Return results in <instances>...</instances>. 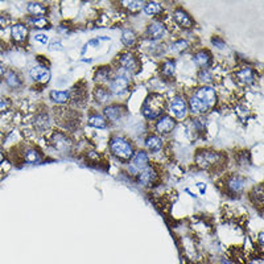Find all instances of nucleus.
Returning <instances> with one entry per match:
<instances>
[{"mask_svg":"<svg viewBox=\"0 0 264 264\" xmlns=\"http://www.w3.org/2000/svg\"><path fill=\"white\" fill-rule=\"evenodd\" d=\"M217 103L216 90L210 86H202L190 97V110L195 114H205Z\"/></svg>","mask_w":264,"mask_h":264,"instance_id":"f257e3e1","label":"nucleus"},{"mask_svg":"<svg viewBox=\"0 0 264 264\" xmlns=\"http://www.w3.org/2000/svg\"><path fill=\"white\" fill-rule=\"evenodd\" d=\"M165 110V98L161 94H151L143 105V115L147 119H156Z\"/></svg>","mask_w":264,"mask_h":264,"instance_id":"f03ea898","label":"nucleus"},{"mask_svg":"<svg viewBox=\"0 0 264 264\" xmlns=\"http://www.w3.org/2000/svg\"><path fill=\"white\" fill-rule=\"evenodd\" d=\"M110 151L120 161H128L134 156V148L131 143L120 136H113L110 140Z\"/></svg>","mask_w":264,"mask_h":264,"instance_id":"7ed1b4c3","label":"nucleus"},{"mask_svg":"<svg viewBox=\"0 0 264 264\" xmlns=\"http://www.w3.org/2000/svg\"><path fill=\"white\" fill-rule=\"evenodd\" d=\"M195 161L199 168L210 171L222 164V154L211 150H199L195 154Z\"/></svg>","mask_w":264,"mask_h":264,"instance_id":"20e7f679","label":"nucleus"},{"mask_svg":"<svg viewBox=\"0 0 264 264\" xmlns=\"http://www.w3.org/2000/svg\"><path fill=\"white\" fill-rule=\"evenodd\" d=\"M128 86H130V75L127 72L120 69L110 81L109 90H110V93L115 94V95H120V94L126 93Z\"/></svg>","mask_w":264,"mask_h":264,"instance_id":"39448f33","label":"nucleus"},{"mask_svg":"<svg viewBox=\"0 0 264 264\" xmlns=\"http://www.w3.org/2000/svg\"><path fill=\"white\" fill-rule=\"evenodd\" d=\"M147 164H148V153L146 151H138L131 157V161L128 164V172L131 175H138L147 167Z\"/></svg>","mask_w":264,"mask_h":264,"instance_id":"423d86ee","label":"nucleus"},{"mask_svg":"<svg viewBox=\"0 0 264 264\" xmlns=\"http://www.w3.org/2000/svg\"><path fill=\"white\" fill-rule=\"evenodd\" d=\"M118 62L120 69L130 73V72H138L139 70V60L132 52H123L118 57Z\"/></svg>","mask_w":264,"mask_h":264,"instance_id":"0eeeda50","label":"nucleus"},{"mask_svg":"<svg viewBox=\"0 0 264 264\" xmlns=\"http://www.w3.org/2000/svg\"><path fill=\"white\" fill-rule=\"evenodd\" d=\"M11 40L15 44H25L28 40L29 29L24 23H16V24L11 25Z\"/></svg>","mask_w":264,"mask_h":264,"instance_id":"6e6552de","label":"nucleus"},{"mask_svg":"<svg viewBox=\"0 0 264 264\" xmlns=\"http://www.w3.org/2000/svg\"><path fill=\"white\" fill-rule=\"evenodd\" d=\"M158 173L153 167L147 165L140 173H139V184L144 188H152L154 184L157 183Z\"/></svg>","mask_w":264,"mask_h":264,"instance_id":"1a4fd4ad","label":"nucleus"},{"mask_svg":"<svg viewBox=\"0 0 264 264\" xmlns=\"http://www.w3.org/2000/svg\"><path fill=\"white\" fill-rule=\"evenodd\" d=\"M244 185H246V180L239 175H231L226 179V190L232 195L240 194L243 191Z\"/></svg>","mask_w":264,"mask_h":264,"instance_id":"9d476101","label":"nucleus"},{"mask_svg":"<svg viewBox=\"0 0 264 264\" xmlns=\"http://www.w3.org/2000/svg\"><path fill=\"white\" fill-rule=\"evenodd\" d=\"M169 109H171L172 114L175 115L177 119H184L187 116V102L184 101V98L180 97V95H176L175 98H172L171 103H169Z\"/></svg>","mask_w":264,"mask_h":264,"instance_id":"9b49d317","label":"nucleus"},{"mask_svg":"<svg viewBox=\"0 0 264 264\" xmlns=\"http://www.w3.org/2000/svg\"><path fill=\"white\" fill-rule=\"evenodd\" d=\"M165 32H167V28L164 27L161 21H153L147 27L146 36L152 41H158L165 36Z\"/></svg>","mask_w":264,"mask_h":264,"instance_id":"f8f14e48","label":"nucleus"},{"mask_svg":"<svg viewBox=\"0 0 264 264\" xmlns=\"http://www.w3.org/2000/svg\"><path fill=\"white\" fill-rule=\"evenodd\" d=\"M49 140L56 151H68L72 147V140L61 132H53Z\"/></svg>","mask_w":264,"mask_h":264,"instance_id":"ddd939ff","label":"nucleus"},{"mask_svg":"<svg viewBox=\"0 0 264 264\" xmlns=\"http://www.w3.org/2000/svg\"><path fill=\"white\" fill-rule=\"evenodd\" d=\"M21 160L27 164H38L42 160V153L36 147H25L23 153L20 154Z\"/></svg>","mask_w":264,"mask_h":264,"instance_id":"4468645a","label":"nucleus"},{"mask_svg":"<svg viewBox=\"0 0 264 264\" xmlns=\"http://www.w3.org/2000/svg\"><path fill=\"white\" fill-rule=\"evenodd\" d=\"M106 119H109L111 122H118L126 114V109L122 105H111L105 107L103 110Z\"/></svg>","mask_w":264,"mask_h":264,"instance_id":"2eb2a0df","label":"nucleus"},{"mask_svg":"<svg viewBox=\"0 0 264 264\" xmlns=\"http://www.w3.org/2000/svg\"><path fill=\"white\" fill-rule=\"evenodd\" d=\"M3 81H4L5 85L8 86L11 90H17L23 86V77L20 75V73H17L15 70H7V72H4Z\"/></svg>","mask_w":264,"mask_h":264,"instance_id":"dca6fc26","label":"nucleus"},{"mask_svg":"<svg viewBox=\"0 0 264 264\" xmlns=\"http://www.w3.org/2000/svg\"><path fill=\"white\" fill-rule=\"evenodd\" d=\"M29 75L33 81L38 82V83H48L50 79V72L42 65L33 66L32 69L29 70Z\"/></svg>","mask_w":264,"mask_h":264,"instance_id":"f3484780","label":"nucleus"},{"mask_svg":"<svg viewBox=\"0 0 264 264\" xmlns=\"http://www.w3.org/2000/svg\"><path fill=\"white\" fill-rule=\"evenodd\" d=\"M175 127V119L172 116H163V118L158 119L157 123H156V132H158L160 135H167L172 132Z\"/></svg>","mask_w":264,"mask_h":264,"instance_id":"a211bd4d","label":"nucleus"},{"mask_svg":"<svg viewBox=\"0 0 264 264\" xmlns=\"http://www.w3.org/2000/svg\"><path fill=\"white\" fill-rule=\"evenodd\" d=\"M173 19L180 27H183V28H191L193 27V19L189 16V13L187 11H184L183 8H176L175 12H173Z\"/></svg>","mask_w":264,"mask_h":264,"instance_id":"6ab92c4d","label":"nucleus"},{"mask_svg":"<svg viewBox=\"0 0 264 264\" xmlns=\"http://www.w3.org/2000/svg\"><path fill=\"white\" fill-rule=\"evenodd\" d=\"M193 61H194V64L201 66V69L206 70L207 68L211 65V62H213V57H211V54L207 52V50H199V52H197L194 54Z\"/></svg>","mask_w":264,"mask_h":264,"instance_id":"aec40b11","label":"nucleus"},{"mask_svg":"<svg viewBox=\"0 0 264 264\" xmlns=\"http://www.w3.org/2000/svg\"><path fill=\"white\" fill-rule=\"evenodd\" d=\"M33 126L38 131L48 130L50 127V116L46 113H40L33 118Z\"/></svg>","mask_w":264,"mask_h":264,"instance_id":"412c9836","label":"nucleus"},{"mask_svg":"<svg viewBox=\"0 0 264 264\" xmlns=\"http://www.w3.org/2000/svg\"><path fill=\"white\" fill-rule=\"evenodd\" d=\"M27 12L29 13V16L44 17L46 15V12H48V9H46V7L44 4L33 1V3H28V5H27Z\"/></svg>","mask_w":264,"mask_h":264,"instance_id":"4be33fe9","label":"nucleus"},{"mask_svg":"<svg viewBox=\"0 0 264 264\" xmlns=\"http://www.w3.org/2000/svg\"><path fill=\"white\" fill-rule=\"evenodd\" d=\"M236 78L240 83H244V85H252L254 81H255V73L254 70L250 69V68H243L240 69L238 73H236Z\"/></svg>","mask_w":264,"mask_h":264,"instance_id":"5701e85b","label":"nucleus"},{"mask_svg":"<svg viewBox=\"0 0 264 264\" xmlns=\"http://www.w3.org/2000/svg\"><path fill=\"white\" fill-rule=\"evenodd\" d=\"M144 144H146V148L150 152H158V151L163 148V140H161V138L156 136V135L147 136Z\"/></svg>","mask_w":264,"mask_h":264,"instance_id":"b1692460","label":"nucleus"},{"mask_svg":"<svg viewBox=\"0 0 264 264\" xmlns=\"http://www.w3.org/2000/svg\"><path fill=\"white\" fill-rule=\"evenodd\" d=\"M110 90H107L106 87H103L102 85L97 86L95 90H94V99L101 103V105H105L107 102L110 101Z\"/></svg>","mask_w":264,"mask_h":264,"instance_id":"393cba45","label":"nucleus"},{"mask_svg":"<svg viewBox=\"0 0 264 264\" xmlns=\"http://www.w3.org/2000/svg\"><path fill=\"white\" fill-rule=\"evenodd\" d=\"M87 124L90 127H94V128H107V120L105 119V116H102L99 114L90 115Z\"/></svg>","mask_w":264,"mask_h":264,"instance_id":"a878e982","label":"nucleus"},{"mask_svg":"<svg viewBox=\"0 0 264 264\" xmlns=\"http://www.w3.org/2000/svg\"><path fill=\"white\" fill-rule=\"evenodd\" d=\"M138 41V37H136V33L131 29H126L124 32L122 33V42L126 45L127 48H132Z\"/></svg>","mask_w":264,"mask_h":264,"instance_id":"bb28decb","label":"nucleus"},{"mask_svg":"<svg viewBox=\"0 0 264 264\" xmlns=\"http://www.w3.org/2000/svg\"><path fill=\"white\" fill-rule=\"evenodd\" d=\"M143 11L148 16H154V15H158L163 11V7L161 4H158L156 1H150V3H146L144 7H143Z\"/></svg>","mask_w":264,"mask_h":264,"instance_id":"cd10ccee","label":"nucleus"},{"mask_svg":"<svg viewBox=\"0 0 264 264\" xmlns=\"http://www.w3.org/2000/svg\"><path fill=\"white\" fill-rule=\"evenodd\" d=\"M110 68H106V66H102L97 70V73L94 75V81H97L98 83H103V82L109 81L110 79Z\"/></svg>","mask_w":264,"mask_h":264,"instance_id":"c85d7f7f","label":"nucleus"},{"mask_svg":"<svg viewBox=\"0 0 264 264\" xmlns=\"http://www.w3.org/2000/svg\"><path fill=\"white\" fill-rule=\"evenodd\" d=\"M175 61H172V60H167V61H164L161 64V74H163L164 77L167 78H172L173 77V74H175Z\"/></svg>","mask_w":264,"mask_h":264,"instance_id":"c756f323","label":"nucleus"},{"mask_svg":"<svg viewBox=\"0 0 264 264\" xmlns=\"http://www.w3.org/2000/svg\"><path fill=\"white\" fill-rule=\"evenodd\" d=\"M27 23H28V25H31L32 28L42 29V28H46V27H48V20H46L45 17L29 16L28 19H27Z\"/></svg>","mask_w":264,"mask_h":264,"instance_id":"7c9ffc66","label":"nucleus"},{"mask_svg":"<svg viewBox=\"0 0 264 264\" xmlns=\"http://www.w3.org/2000/svg\"><path fill=\"white\" fill-rule=\"evenodd\" d=\"M69 93L68 91H58V90H54L50 93V99L56 103H65L69 99Z\"/></svg>","mask_w":264,"mask_h":264,"instance_id":"2f4dec72","label":"nucleus"},{"mask_svg":"<svg viewBox=\"0 0 264 264\" xmlns=\"http://www.w3.org/2000/svg\"><path fill=\"white\" fill-rule=\"evenodd\" d=\"M252 202L256 205H262L263 203V190H262V185H259L255 189H252Z\"/></svg>","mask_w":264,"mask_h":264,"instance_id":"473e14b6","label":"nucleus"},{"mask_svg":"<svg viewBox=\"0 0 264 264\" xmlns=\"http://www.w3.org/2000/svg\"><path fill=\"white\" fill-rule=\"evenodd\" d=\"M144 4L146 3H143V1H124L123 3V5L126 7V8H128L131 11V12H139L140 9H143V7H144Z\"/></svg>","mask_w":264,"mask_h":264,"instance_id":"72a5a7b5","label":"nucleus"},{"mask_svg":"<svg viewBox=\"0 0 264 264\" xmlns=\"http://www.w3.org/2000/svg\"><path fill=\"white\" fill-rule=\"evenodd\" d=\"M188 46H189V45H188V42L185 40H177L173 42V45H172V49H173V50H176V52L181 53V52H184V50H187Z\"/></svg>","mask_w":264,"mask_h":264,"instance_id":"f704fd0d","label":"nucleus"},{"mask_svg":"<svg viewBox=\"0 0 264 264\" xmlns=\"http://www.w3.org/2000/svg\"><path fill=\"white\" fill-rule=\"evenodd\" d=\"M9 106H11V101L8 98L0 97V113H4V111L8 110Z\"/></svg>","mask_w":264,"mask_h":264,"instance_id":"c9c22d12","label":"nucleus"},{"mask_svg":"<svg viewBox=\"0 0 264 264\" xmlns=\"http://www.w3.org/2000/svg\"><path fill=\"white\" fill-rule=\"evenodd\" d=\"M211 42H213V45H214L216 48L218 49L225 48V41L222 40V38H220V37H213V38H211Z\"/></svg>","mask_w":264,"mask_h":264,"instance_id":"e433bc0d","label":"nucleus"},{"mask_svg":"<svg viewBox=\"0 0 264 264\" xmlns=\"http://www.w3.org/2000/svg\"><path fill=\"white\" fill-rule=\"evenodd\" d=\"M199 79H201L202 82H209L211 79L210 73H209L207 70L202 69L201 72H199Z\"/></svg>","mask_w":264,"mask_h":264,"instance_id":"4c0bfd02","label":"nucleus"},{"mask_svg":"<svg viewBox=\"0 0 264 264\" xmlns=\"http://www.w3.org/2000/svg\"><path fill=\"white\" fill-rule=\"evenodd\" d=\"M35 40L41 42V44H46V42H48V36H46V35H42V33H38V35L35 36Z\"/></svg>","mask_w":264,"mask_h":264,"instance_id":"58836bf2","label":"nucleus"},{"mask_svg":"<svg viewBox=\"0 0 264 264\" xmlns=\"http://www.w3.org/2000/svg\"><path fill=\"white\" fill-rule=\"evenodd\" d=\"M263 232H259V236H258V244H259L260 247H263Z\"/></svg>","mask_w":264,"mask_h":264,"instance_id":"ea45409f","label":"nucleus"},{"mask_svg":"<svg viewBox=\"0 0 264 264\" xmlns=\"http://www.w3.org/2000/svg\"><path fill=\"white\" fill-rule=\"evenodd\" d=\"M49 49H50V50H53V49H62V46L60 42H56V44L50 45V46H49Z\"/></svg>","mask_w":264,"mask_h":264,"instance_id":"a19ab883","label":"nucleus"},{"mask_svg":"<svg viewBox=\"0 0 264 264\" xmlns=\"http://www.w3.org/2000/svg\"><path fill=\"white\" fill-rule=\"evenodd\" d=\"M220 264H232V263L228 259H225V258H224V259H221Z\"/></svg>","mask_w":264,"mask_h":264,"instance_id":"79ce46f5","label":"nucleus"},{"mask_svg":"<svg viewBox=\"0 0 264 264\" xmlns=\"http://www.w3.org/2000/svg\"><path fill=\"white\" fill-rule=\"evenodd\" d=\"M3 75H4V68L0 65V78H3Z\"/></svg>","mask_w":264,"mask_h":264,"instance_id":"37998d69","label":"nucleus"},{"mask_svg":"<svg viewBox=\"0 0 264 264\" xmlns=\"http://www.w3.org/2000/svg\"><path fill=\"white\" fill-rule=\"evenodd\" d=\"M3 161H4V153H3V152L0 151V164L3 163Z\"/></svg>","mask_w":264,"mask_h":264,"instance_id":"c03bdc74","label":"nucleus"},{"mask_svg":"<svg viewBox=\"0 0 264 264\" xmlns=\"http://www.w3.org/2000/svg\"><path fill=\"white\" fill-rule=\"evenodd\" d=\"M1 52H3V45L0 44V53H1Z\"/></svg>","mask_w":264,"mask_h":264,"instance_id":"a18cd8bd","label":"nucleus"}]
</instances>
